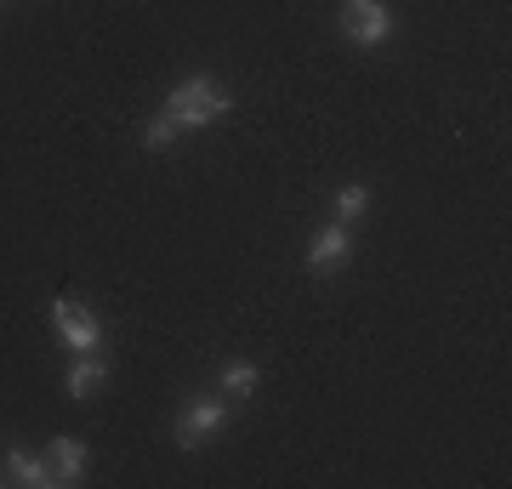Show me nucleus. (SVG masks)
Listing matches in <instances>:
<instances>
[{"label": "nucleus", "mask_w": 512, "mask_h": 489, "mask_svg": "<svg viewBox=\"0 0 512 489\" xmlns=\"http://www.w3.org/2000/svg\"><path fill=\"white\" fill-rule=\"evenodd\" d=\"M228 109H234V91L222 86L217 74H188V80H177L171 97H165V114H171L183 131L211 126V120H222Z\"/></svg>", "instance_id": "obj_1"}, {"label": "nucleus", "mask_w": 512, "mask_h": 489, "mask_svg": "<svg viewBox=\"0 0 512 489\" xmlns=\"http://www.w3.org/2000/svg\"><path fill=\"white\" fill-rule=\"evenodd\" d=\"M52 330L69 353H103V319H97V308L74 302V296L52 302Z\"/></svg>", "instance_id": "obj_2"}, {"label": "nucleus", "mask_w": 512, "mask_h": 489, "mask_svg": "<svg viewBox=\"0 0 512 489\" xmlns=\"http://www.w3.org/2000/svg\"><path fill=\"white\" fill-rule=\"evenodd\" d=\"M222 421H228V399H222V393H200V399L183 404V416H177L171 438H177L183 450H200V444H211V433H217Z\"/></svg>", "instance_id": "obj_3"}, {"label": "nucleus", "mask_w": 512, "mask_h": 489, "mask_svg": "<svg viewBox=\"0 0 512 489\" xmlns=\"http://www.w3.org/2000/svg\"><path fill=\"white\" fill-rule=\"evenodd\" d=\"M336 23H342V35H348L353 46H365V52L393 35V12H387L382 0H342Z\"/></svg>", "instance_id": "obj_4"}, {"label": "nucleus", "mask_w": 512, "mask_h": 489, "mask_svg": "<svg viewBox=\"0 0 512 489\" xmlns=\"http://www.w3.org/2000/svg\"><path fill=\"white\" fill-rule=\"evenodd\" d=\"M348 262H353V228L348 222H325V228L313 234V245H308V273L330 279V273H342Z\"/></svg>", "instance_id": "obj_5"}, {"label": "nucleus", "mask_w": 512, "mask_h": 489, "mask_svg": "<svg viewBox=\"0 0 512 489\" xmlns=\"http://www.w3.org/2000/svg\"><path fill=\"white\" fill-rule=\"evenodd\" d=\"M86 461H92V455H86V444H80V438H52V444H46V467H52V484H80V478H86Z\"/></svg>", "instance_id": "obj_6"}, {"label": "nucleus", "mask_w": 512, "mask_h": 489, "mask_svg": "<svg viewBox=\"0 0 512 489\" xmlns=\"http://www.w3.org/2000/svg\"><path fill=\"white\" fill-rule=\"evenodd\" d=\"M103 381H109V364H103V353H74L63 387H69V399H97V393H103Z\"/></svg>", "instance_id": "obj_7"}, {"label": "nucleus", "mask_w": 512, "mask_h": 489, "mask_svg": "<svg viewBox=\"0 0 512 489\" xmlns=\"http://www.w3.org/2000/svg\"><path fill=\"white\" fill-rule=\"evenodd\" d=\"M6 472H12V484H23V489H46V484H52L46 455H40V450H23V444H12V450H6Z\"/></svg>", "instance_id": "obj_8"}, {"label": "nucleus", "mask_w": 512, "mask_h": 489, "mask_svg": "<svg viewBox=\"0 0 512 489\" xmlns=\"http://www.w3.org/2000/svg\"><path fill=\"white\" fill-rule=\"evenodd\" d=\"M256 381H262V370H256L251 359H228V364H222V387H217V393H222V399H251Z\"/></svg>", "instance_id": "obj_9"}, {"label": "nucleus", "mask_w": 512, "mask_h": 489, "mask_svg": "<svg viewBox=\"0 0 512 489\" xmlns=\"http://www.w3.org/2000/svg\"><path fill=\"white\" fill-rule=\"evenodd\" d=\"M370 200H376V194H370V182H342V188H336V222H359L370 211Z\"/></svg>", "instance_id": "obj_10"}, {"label": "nucleus", "mask_w": 512, "mask_h": 489, "mask_svg": "<svg viewBox=\"0 0 512 489\" xmlns=\"http://www.w3.org/2000/svg\"><path fill=\"white\" fill-rule=\"evenodd\" d=\"M177 137H183V126H177V120H171V114H154V120H148V126H143V148H148V154H165V148H171V143H177Z\"/></svg>", "instance_id": "obj_11"}]
</instances>
